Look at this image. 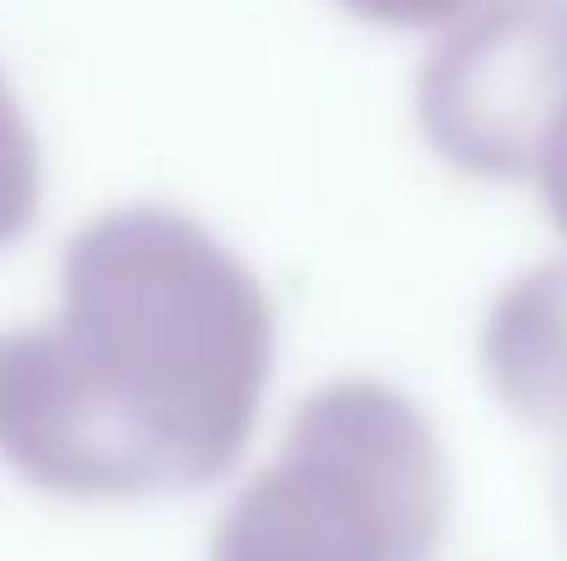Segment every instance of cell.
<instances>
[{"instance_id": "cell-4", "label": "cell", "mask_w": 567, "mask_h": 561, "mask_svg": "<svg viewBox=\"0 0 567 561\" xmlns=\"http://www.w3.org/2000/svg\"><path fill=\"white\" fill-rule=\"evenodd\" d=\"M39 204V172H33V149L17 127V116L0 100V248L33 220Z\"/></svg>"}, {"instance_id": "cell-3", "label": "cell", "mask_w": 567, "mask_h": 561, "mask_svg": "<svg viewBox=\"0 0 567 561\" xmlns=\"http://www.w3.org/2000/svg\"><path fill=\"white\" fill-rule=\"evenodd\" d=\"M480 364L502 407L551 446L557 518L567 534V259L535 264L496 292Z\"/></svg>"}, {"instance_id": "cell-1", "label": "cell", "mask_w": 567, "mask_h": 561, "mask_svg": "<svg viewBox=\"0 0 567 561\" xmlns=\"http://www.w3.org/2000/svg\"><path fill=\"white\" fill-rule=\"evenodd\" d=\"M270 364V298L220 237L105 215L61 259L55 320L0 336V457L72 501L198 490L248 451Z\"/></svg>"}, {"instance_id": "cell-2", "label": "cell", "mask_w": 567, "mask_h": 561, "mask_svg": "<svg viewBox=\"0 0 567 561\" xmlns=\"http://www.w3.org/2000/svg\"><path fill=\"white\" fill-rule=\"evenodd\" d=\"M452 474L430 418L385 380L320 385L281 451L220 512L209 561H430Z\"/></svg>"}]
</instances>
